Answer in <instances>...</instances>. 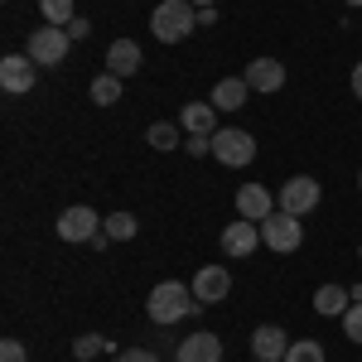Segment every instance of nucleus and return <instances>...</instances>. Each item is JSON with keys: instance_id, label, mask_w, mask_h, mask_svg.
<instances>
[{"instance_id": "1", "label": "nucleus", "mask_w": 362, "mask_h": 362, "mask_svg": "<svg viewBox=\"0 0 362 362\" xmlns=\"http://www.w3.org/2000/svg\"><path fill=\"white\" fill-rule=\"evenodd\" d=\"M150 29L160 44H184L198 29V5L194 0H160L155 15H150Z\"/></svg>"}, {"instance_id": "2", "label": "nucleus", "mask_w": 362, "mask_h": 362, "mask_svg": "<svg viewBox=\"0 0 362 362\" xmlns=\"http://www.w3.org/2000/svg\"><path fill=\"white\" fill-rule=\"evenodd\" d=\"M194 309H203L194 300V290H184L179 280H160L155 290H150V300H145V314L155 319V324H179L184 314H194Z\"/></svg>"}, {"instance_id": "3", "label": "nucleus", "mask_w": 362, "mask_h": 362, "mask_svg": "<svg viewBox=\"0 0 362 362\" xmlns=\"http://www.w3.org/2000/svg\"><path fill=\"white\" fill-rule=\"evenodd\" d=\"M261 242L276 251V256H285V251H300V247H305V223H300L295 213L276 208V213L261 223Z\"/></svg>"}, {"instance_id": "4", "label": "nucleus", "mask_w": 362, "mask_h": 362, "mask_svg": "<svg viewBox=\"0 0 362 362\" xmlns=\"http://www.w3.org/2000/svg\"><path fill=\"white\" fill-rule=\"evenodd\" d=\"M213 160L227 165V169H247L251 160H256V140H251V131H242V126L218 131V136H213Z\"/></svg>"}, {"instance_id": "5", "label": "nucleus", "mask_w": 362, "mask_h": 362, "mask_svg": "<svg viewBox=\"0 0 362 362\" xmlns=\"http://www.w3.org/2000/svg\"><path fill=\"white\" fill-rule=\"evenodd\" d=\"M319 198H324V189H319V179H309V174H295V179H285V184H280L276 203L285 208V213L305 218V213H314V208H319Z\"/></svg>"}, {"instance_id": "6", "label": "nucleus", "mask_w": 362, "mask_h": 362, "mask_svg": "<svg viewBox=\"0 0 362 362\" xmlns=\"http://www.w3.org/2000/svg\"><path fill=\"white\" fill-rule=\"evenodd\" d=\"M68 29H58V25H44V29H34L29 34V58L39 63V68H58L63 58H68Z\"/></svg>"}, {"instance_id": "7", "label": "nucleus", "mask_w": 362, "mask_h": 362, "mask_svg": "<svg viewBox=\"0 0 362 362\" xmlns=\"http://www.w3.org/2000/svg\"><path fill=\"white\" fill-rule=\"evenodd\" d=\"M97 232H102V218H97L87 203L63 208V218H58V237H63V242H92Z\"/></svg>"}, {"instance_id": "8", "label": "nucleus", "mask_w": 362, "mask_h": 362, "mask_svg": "<svg viewBox=\"0 0 362 362\" xmlns=\"http://www.w3.org/2000/svg\"><path fill=\"white\" fill-rule=\"evenodd\" d=\"M227 295H232V276H227V266H203L194 276V300L198 305H223Z\"/></svg>"}, {"instance_id": "9", "label": "nucleus", "mask_w": 362, "mask_h": 362, "mask_svg": "<svg viewBox=\"0 0 362 362\" xmlns=\"http://www.w3.org/2000/svg\"><path fill=\"white\" fill-rule=\"evenodd\" d=\"M276 208H280L276 194H271V189H261V184H242V189H237V213H242L247 223H266Z\"/></svg>"}, {"instance_id": "10", "label": "nucleus", "mask_w": 362, "mask_h": 362, "mask_svg": "<svg viewBox=\"0 0 362 362\" xmlns=\"http://www.w3.org/2000/svg\"><path fill=\"white\" fill-rule=\"evenodd\" d=\"M261 247V223H247V218H237V223L223 227V251L227 256H251V251Z\"/></svg>"}, {"instance_id": "11", "label": "nucleus", "mask_w": 362, "mask_h": 362, "mask_svg": "<svg viewBox=\"0 0 362 362\" xmlns=\"http://www.w3.org/2000/svg\"><path fill=\"white\" fill-rule=\"evenodd\" d=\"M34 68H39V63L29 54H5L0 58V87H5V92H29V87H34Z\"/></svg>"}, {"instance_id": "12", "label": "nucleus", "mask_w": 362, "mask_h": 362, "mask_svg": "<svg viewBox=\"0 0 362 362\" xmlns=\"http://www.w3.org/2000/svg\"><path fill=\"white\" fill-rule=\"evenodd\" d=\"M242 78H247L251 92H280L285 87V63L280 58H251Z\"/></svg>"}, {"instance_id": "13", "label": "nucleus", "mask_w": 362, "mask_h": 362, "mask_svg": "<svg viewBox=\"0 0 362 362\" xmlns=\"http://www.w3.org/2000/svg\"><path fill=\"white\" fill-rule=\"evenodd\" d=\"M251 353H256V362H285L290 338H285V329H276V324H261V329L251 334Z\"/></svg>"}, {"instance_id": "14", "label": "nucleus", "mask_w": 362, "mask_h": 362, "mask_svg": "<svg viewBox=\"0 0 362 362\" xmlns=\"http://www.w3.org/2000/svg\"><path fill=\"white\" fill-rule=\"evenodd\" d=\"M174 362H223V338L218 334H194L179 343V358Z\"/></svg>"}, {"instance_id": "15", "label": "nucleus", "mask_w": 362, "mask_h": 362, "mask_svg": "<svg viewBox=\"0 0 362 362\" xmlns=\"http://www.w3.org/2000/svg\"><path fill=\"white\" fill-rule=\"evenodd\" d=\"M247 97H251V87H247V78H218V87H213V107L218 112H242L247 107Z\"/></svg>"}, {"instance_id": "16", "label": "nucleus", "mask_w": 362, "mask_h": 362, "mask_svg": "<svg viewBox=\"0 0 362 362\" xmlns=\"http://www.w3.org/2000/svg\"><path fill=\"white\" fill-rule=\"evenodd\" d=\"M179 121H184L189 136H218V107L213 102H189Z\"/></svg>"}, {"instance_id": "17", "label": "nucleus", "mask_w": 362, "mask_h": 362, "mask_svg": "<svg viewBox=\"0 0 362 362\" xmlns=\"http://www.w3.org/2000/svg\"><path fill=\"white\" fill-rule=\"evenodd\" d=\"M136 68H140V44H136V39H116L112 49H107V73L131 78Z\"/></svg>"}, {"instance_id": "18", "label": "nucleus", "mask_w": 362, "mask_h": 362, "mask_svg": "<svg viewBox=\"0 0 362 362\" xmlns=\"http://www.w3.org/2000/svg\"><path fill=\"white\" fill-rule=\"evenodd\" d=\"M353 305V290H343V285H319L314 290V309L324 314V319H343Z\"/></svg>"}, {"instance_id": "19", "label": "nucleus", "mask_w": 362, "mask_h": 362, "mask_svg": "<svg viewBox=\"0 0 362 362\" xmlns=\"http://www.w3.org/2000/svg\"><path fill=\"white\" fill-rule=\"evenodd\" d=\"M39 15H44V25H58L68 29L78 15H73V0H39Z\"/></svg>"}, {"instance_id": "20", "label": "nucleus", "mask_w": 362, "mask_h": 362, "mask_svg": "<svg viewBox=\"0 0 362 362\" xmlns=\"http://www.w3.org/2000/svg\"><path fill=\"white\" fill-rule=\"evenodd\" d=\"M92 102H97V107H116V102H121V78H116V73H102V78L92 83Z\"/></svg>"}, {"instance_id": "21", "label": "nucleus", "mask_w": 362, "mask_h": 362, "mask_svg": "<svg viewBox=\"0 0 362 362\" xmlns=\"http://www.w3.org/2000/svg\"><path fill=\"white\" fill-rule=\"evenodd\" d=\"M145 145H155V150H179V126H174V121H155V126L145 131Z\"/></svg>"}, {"instance_id": "22", "label": "nucleus", "mask_w": 362, "mask_h": 362, "mask_svg": "<svg viewBox=\"0 0 362 362\" xmlns=\"http://www.w3.org/2000/svg\"><path fill=\"white\" fill-rule=\"evenodd\" d=\"M102 232H107L112 242H131V237H136V232H140V223H136V218H131V213H112V218L102 223Z\"/></svg>"}, {"instance_id": "23", "label": "nucleus", "mask_w": 362, "mask_h": 362, "mask_svg": "<svg viewBox=\"0 0 362 362\" xmlns=\"http://www.w3.org/2000/svg\"><path fill=\"white\" fill-rule=\"evenodd\" d=\"M285 362H324V343H314V338H300V343H290Z\"/></svg>"}, {"instance_id": "24", "label": "nucleus", "mask_w": 362, "mask_h": 362, "mask_svg": "<svg viewBox=\"0 0 362 362\" xmlns=\"http://www.w3.org/2000/svg\"><path fill=\"white\" fill-rule=\"evenodd\" d=\"M102 348H107V338H102V334H83V338H73V358H78V362H92L97 353H102Z\"/></svg>"}, {"instance_id": "25", "label": "nucleus", "mask_w": 362, "mask_h": 362, "mask_svg": "<svg viewBox=\"0 0 362 362\" xmlns=\"http://www.w3.org/2000/svg\"><path fill=\"white\" fill-rule=\"evenodd\" d=\"M343 334H348V343H358V348H362V300L348 305V314H343Z\"/></svg>"}, {"instance_id": "26", "label": "nucleus", "mask_w": 362, "mask_h": 362, "mask_svg": "<svg viewBox=\"0 0 362 362\" xmlns=\"http://www.w3.org/2000/svg\"><path fill=\"white\" fill-rule=\"evenodd\" d=\"M0 362H29L25 343H20V338H5V343H0Z\"/></svg>"}, {"instance_id": "27", "label": "nucleus", "mask_w": 362, "mask_h": 362, "mask_svg": "<svg viewBox=\"0 0 362 362\" xmlns=\"http://www.w3.org/2000/svg\"><path fill=\"white\" fill-rule=\"evenodd\" d=\"M184 150H189V155H213V136H189Z\"/></svg>"}, {"instance_id": "28", "label": "nucleus", "mask_w": 362, "mask_h": 362, "mask_svg": "<svg viewBox=\"0 0 362 362\" xmlns=\"http://www.w3.org/2000/svg\"><path fill=\"white\" fill-rule=\"evenodd\" d=\"M87 34H92V25H87L83 15H78V20H73V25H68V39H73V44H78V39H87Z\"/></svg>"}, {"instance_id": "29", "label": "nucleus", "mask_w": 362, "mask_h": 362, "mask_svg": "<svg viewBox=\"0 0 362 362\" xmlns=\"http://www.w3.org/2000/svg\"><path fill=\"white\" fill-rule=\"evenodd\" d=\"M353 97H358V102H362V63H358V68H353Z\"/></svg>"}, {"instance_id": "30", "label": "nucleus", "mask_w": 362, "mask_h": 362, "mask_svg": "<svg viewBox=\"0 0 362 362\" xmlns=\"http://www.w3.org/2000/svg\"><path fill=\"white\" fill-rule=\"evenodd\" d=\"M121 362H155V353H126Z\"/></svg>"}, {"instance_id": "31", "label": "nucleus", "mask_w": 362, "mask_h": 362, "mask_svg": "<svg viewBox=\"0 0 362 362\" xmlns=\"http://www.w3.org/2000/svg\"><path fill=\"white\" fill-rule=\"evenodd\" d=\"M194 5H198V10H208V5H218V0H194Z\"/></svg>"}, {"instance_id": "32", "label": "nucleus", "mask_w": 362, "mask_h": 362, "mask_svg": "<svg viewBox=\"0 0 362 362\" xmlns=\"http://www.w3.org/2000/svg\"><path fill=\"white\" fill-rule=\"evenodd\" d=\"M343 5H353V10H362V0H343Z\"/></svg>"}, {"instance_id": "33", "label": "nucleus", "mask_w": 362, "mask_h": 362, "mask_svg": "<svg viewBox=\"0 0 362 362\" xmlns=\"http://www.w3.org/2000/svg\"><path fill=\"white\" fill-rule=\"evenodd\" d=\"M358 189H362V169H358Z\"/></svg>"}, {"instance_id": "34", "label": "nucleus", "mask_w": 362, "mask_h": 362, "mask_svg": "<svg viewBox=\"0 0 362 362\" xmlns=\"http://www.w3.org/2000/svg\"><path fill=\"white\" fill-rule=\"evenodd\" d=\"M358 261H362V247H358Z\"/></svg>"}]
</instances>
